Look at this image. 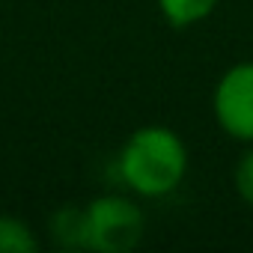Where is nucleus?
Instances as JSON below:
<instances>
[{
    "label": "nucleus",
    "mask_w": 253,
    "mask_h": 253,
    "mask_svg": "<svg viewBox=\"0 0 253 253\" xmlns=\"http://www.w3.org/2000/svg\"><path fill=\"white\" fill-rule=\"evenodd\" d=\"M119 173L134 194L164 197L176 191L188 173V149L182 137L164 125H143L119 152Z\"/></svg>",
    "instance_id": "f257e3e1"
},
{
    "label": "nucleus",
    "mask_w": 253,
    "mask_h": 253,
    "mask_svg": "<svg viewBox=\"0 0 253 253\" xmlns=\"http://www.w3.org/2000/svg\"><path fill=\"white\" fill-rule=\"evenodd\" d=\"M86 220V250L98 253H128L140 244L146 217L125 197L107 194L84 209Z\"/></svg>",
    "instance_id": "f03ea898"
},
{
    "label": "nucleus",
    "mask_w": 253,
    "mask_h": 253,
    "mask_svg": "<svg viewBox=\"0 0 253 253\" xmlns=\"http://www.w3.org/2000/svg\"><path fill=\"white\" fill-rule=\"evenodd\" d=\"M214 119L232 140L253 143V63L223 72L214 86Z\"/></svg>",
    "instance_id": "7ed1b4c3"
},
{
    "label": "nucleus",
    "mask_w": 253,
    "mask_h": 253,
    "mask_svg": "<svg viewBox=\"0 0 253 253\" xmlns=\"http://www.w3.org/2000/svg\"><path fill=\"white\" fill-rule=\"evenodd\" d=\"M220 0H158V9L164 15L167 24L173 27H194L200 21H206Z\"/></svg>",
    "instance_id": "20e7f679"
},
{
    "label": "nucleus",
    "mask_w": 253,
    "mask_h": 253,
    "mask_svg": "<svg viewBox=\"0 0 253 253\" xmlns=\"http://www.w3.org/2000/svg\"><path fill=\"white\" fill-rule=\"evenodd\" d=\"M39 238L33 229L12 214H0V253H36Z\"/></svg>",
    "instance_id": "39448f33"
},
{
    "label": "nucleus",
    "mask_w": 253,
    "mask_h": 253,
    "mask_svg": "<svg viewBox=\"0 0 253 253\" xmlns=\"http://www.w3.org/2000/svg\"><path fill=\"white\" fill-rule=\"evenodd\" d=\"M54 226V238L63 247H86V220H84V209H60L51 220Z\"/></svg>",
    "instance_id": "423d86ee"
},
{
    "label": "nucleus",
    "mask_w": 253,
    "mask_h": 253,
    "mask_svg": "<svg viewBox=\"0 0 253 253\" xmlns=\"http://www.w3.org/2000/svg\"><path fill=\"white\" fill-rule=\"evenodd\" d=\"M232 182H235L238 197H241L247 206H253V146L238 158L235 173H232Z\"/></svg>",
    "instance_id": "0eeeda50"
}]
</instances>
